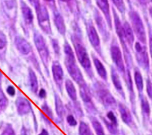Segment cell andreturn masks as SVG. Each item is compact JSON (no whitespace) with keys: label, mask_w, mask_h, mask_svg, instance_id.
Listing matches in <instances>:
<instances>
[{"label":"cell","mask_w":152,"mask_h":135,"mask_svg":"<svg viewBox=\"0 0 152 135\" xmlns=\"http://www.w3.org/2000/svg\"><path fill=\"white\" fill-rule=\"evenodd\" d=\"M90 121L97 135H105L103 128L101 123L96 118L91 117Z\"/></svg>","instance_id":"cell-25"},{"label":"cell","mask_w":152,"mask_h":135,"mask_svg":"<svg viewBox=\"0 0 152 135\" xmlns=\"http://www.w3.org/2000/svg\"><path fill=\"white\" fill-rule=\"evenodd\" d=\"M52 46H53V48L54 49L55 52L56 54H59L60 49H59V46L58 43V41L56 40H52Z\"/></svg>","instance_id":"cell-37"},{"label":"cell","mask_w":152,"mask_h":135,"mask_svg":"<svg viewBox=\"0 0 152 135\" xmlns=\"http://www.w3.org/2000/svg\"><path fill=\"white\" fill-rule=\"evenodd\" d=\"M96 89L99 99L105 107L112 109L116 107V101L107 89L101 85H97Z\"/></svg>","instance_id":"cell-2"},{"label":"cell","mask_w":152,"mask_h":135,"mask_svg":"<svg viewBox=\"0 0 152 135\" xmlns=\"http://www.w3.org/2000/svg\"><path fill=\"white\" fill-rule=\"evenodd\" d=\"M37 17V20L41 28L47 33L50 31V24L48 12L46 7L43 5H40L36 9Z\"/></svg>","instance_id":"cell-6"},{"label":"cell","mask_w":152,"mask_h":135,"mask_svg":"<svg viewBox=\"0 0 152 135\" xmlns=\"http://www.w3.org/2000/svg\"><path fill=\"white\" fill-rule=\"evenodd\" d=\"M45 1H51L52 0H45Z\"/></svg>","instance_id":"cell-46"},{"label":"cell","mask_w":152,"mask_h":135,"mask_svg":"<svg viewBox=\"0 0 152 135\" xmlns=\"http://www.w3.org/2000/svg\"><path fill=\"white\" fill-rule=\"evenodd\" d=\"M113 2L116 6V7L121 11H124V4L123 0H112Z\"/></svg>","instance_id":"cell-33"},{"label":"cell","mask_w":152,"mask_h":135,"mask_svg":"<svg viewBox=\"0 0 152 135\" xmlns=\"http://www.w3.org/2000/svg\"><path fill=\"white\" fill-rule=\"evenodd\" d=\"M94 64L99 75L103 79H106L107 73L103 65L97 58L94 59Z\"/></svg>","instance_id":"cell-20"},{"label":"cell","mask_w":152,"mask_h":135,"mask_svg":"<svg viewBox=\"0 0 152 135\" xmlns=\"http://www.w3.org/2000/svg\"><path fill=\"white\" fill-rule=\"evenodd\" d=\"M1 78H2V73H1V71H0V81H1Z\"/></svg>","instance_id":"cell-44"},{"label":"cell","mask_w":152,"mask_h":135,"mask_svg":"<svg viewBox=\"0 0 152 135\" xmlns=\"http://www.w3.org/2000/svg\"><path fill=\"white\" fill-rule=\"evenodd\" d=\"M39 135H49V134H48V132L45 129H43L41 133Z\"/></svg>","instance_id":"cell-41"},{"label":"cell","mask_w":152,"mask_h":135,"mask_svg":"<svg viewBox=\"0 0 152 135\" xmlns=\"http://www.w3.org/2000/svg\"><path fill=\"white\" fill-rule=\"evenodd\" d=\"M66 121L71 126H75L77 124V122L72 115H68L66 117Z\"/></svg>","instance_id":"cell-34"},{"label":"cell","mask_w":152,"mask_h":135,"mask_svg":"<svg viewBox=\"0 0 152 135\" xmlns=\"http://www.w3.org/2000/svg\"><path fill=\"white\" fill-rule=\"evenodd\" d=\"M146 91L148 96L152 99V82L149 79L147 81Z\"/></svg>","instance_id":"cell-31"},{"label":"cell","mask_w":152,"mask_h":135,"mask_svg":"<svg viewBox=\"0 0 152 135\" xmlns=\"http://www.w3.org/2000/svg\"><path fill=\"white\" fill-rule=\"evenodd\" d=\"M52 72L55 81L58 85H61L63 80L64 72L62 68L58 62L55 61L53 63L52 66Z\"/></svg>","instance_id":"cell-11"},{"label":"cell","mask_w":152,"mask_h":135,"mask_svg":"<svg viewBox=\"0 0 152 135\" xmlns=\"http://www.w3.org/2000/svg\"><path fill=\"white\" fill-rule=\"evenodd\" d=\"M21 12L25 22L31 24L33 20V15L31 9L24 2H21Z\"/></svg>","instance_id":"cell-15"},{"label":"cell","mask_w":152,"mask_h":135,"mask_svg":"<svg viewBox=\"0 0 152 135\" xmlns=\"http://www.w3.org/2000/svg\"><path fill=\"white\" fill-rule=\"evenodd\" d=\"M64 52L65 54V66L69 74L77 83H83L82 73L75 62L73 51L68 43H65L64 45Z\"/></svg>","instance_id":"cell-1"},{"label":"cell","mask_w":152,"mask_h":135,"mask_svg":"<svg viewBox=\"0 0 152 135\" xmlns=\"http://www.w3.org/2000/svg\"><path fill=\"white\" fill-rule=\"evenodd\" d=\"M140 101H141V108L142 114L143 115L144 118H148L150 114V107L148 103V100L145 97L142 95L140 96Z\"/></svg>","instance_id":"cell-19"},{"label":"cell","mask_w":152,"mask_h":135,"mask_svg":"<svg viewBox=\"0 0 152 135\" xmlns=\"http://www.w3.org/2000/svg\"><path fill=\"white\" fill-rule=\"evenodd\" d=\"M79 135H91V131L88 125L84 122H80L78 128Z\"/></svg>","instance_id":"cell-27"},{"label":"cell","mask_w":152,"mask_h":135,"mask_svg":"<svg viewBox=\"0 0 152 135\" xmlns=\"http://www.w3.org/2000/svg\"><path fill=\"white\" fill-rule=\"evenodd\" d=\"M134 79H135L137 88L139 93L141 94L143 90V87H144L143 80H142V77L141 76V73L138 70H136L134 72Z\"/></svg>","instance_id":"cell-24"},{"label":"cell","mask_w":152,"mask_h":135,"mask_svg":"<svg viewBox=\"0 0 152 135\" xmlns=\"http://www.w3.org/2000/svg\"><path fill=\"white\" fill-rule=\"evenodd\" d=\"M111 78L115 88L121 94V95H122V97H124V93L123 91V88L121 82L120 81V78L117 72L113 68H112L111 70Z\"/></svg>","instance_id":"cell-16"},{"label":"cell","mask_w":152,"mask_h":135,"mask_svg":"<svg viewBox=\"0 0 152 135\" xmlns=\"http://www.w3.org/2000/svg\"><path fill=\"white\" fill-rule=\"evenodd\" d=\"M124 29V37L125 39L129 43V44H132L134 42V35L132 31L129 26V25L128 24V22H125L123 27Z\"/></svg>","instance_id":"cell-21"},{"label":"cell","mask_w":152,"mask_h":135,"mask_svg":"<svg viewBox=\"0 0 152 135\" xmlns=\"http://www.w3.org/2000/svg\"><path fill=\"white\" fill-rule=\"evenodd\" d=\"M55 108L57 115L59 117L62 118L64 114V107L63 103L59 97L55 94Z\"/></svg>","instance_id":"cell-23"},{"label":"cell","mask_w":152,"mask_h":135,"mask_svg":"<svg viewBox=\"0 0 152 135\" xmlns=\"http://www.w3.org/2000/svg\"><path fill=\"white\" fill-rule=\"evenodd\" d=\"M136 51V56L137 61L140 65L145 69H148L149 66V60L148 54L145 47L142 46L140 43L137 42L135 45Z\"/></svg>","instance_id":"cell-7"},{"label":"cell","mask_w":152,"mask_h":135,"mask_svg":"<svg viewBox=\"0 0 152 135\" xmlns=\"http://www.w3.org/2000/svg\"><path fill=\"white\" fill-rule=\"evenodd\" d=\"M29 81L30 88L32 92L36 93L38 89V82L35 73L31 69H29Z\"/></svg>","instance_id":"cell-22"},{"label":"cell","mask_w":152,"mask_h":135,"mask_svg":"<svg viewBox=\"0 0 152 135\" xmlns=\"http://www.w3.org/2000/svg\"><path fill=\"white\" fill-rule=\"evenodd\" d=\"M106 116H107V118L110 120V121L112 124H113L117 126V124H118L117 118H116L115 115L114 114V113H113L112 111H109V112H107Z\"/></svg>","instance_id":"cell-30"},{"label":"cell","mask_w":152,"mask_h":135,"mask_svg":"<svg viewBox=\"0 0 152 135\" xmlns=\"http://www.w3.org/2000/svg\"><path fill=\"white\" fill-rule=\"evenodd\" d=\"M104 120V123L108 130V131L113 134H116L117 133V126L112 124L111 122H109L108 121H107L105 119H103Z\"/></svg>","instance_id":"cell-28"},{"label":"cell","mask_w":152,"mask_h":135,"mask_svg":"<svg viewBox=\"0 0 152 135\" xmlns=\"http://www.w3.org/2000/svg\"><path fill=\"white\" fill-rule=\"evenodd\" d=\"M140 1H144L145 0H140Z\"/></svg>","instance_id":"cell-47"},{"label":"cell","mask_w":152,"mask_h":135,"mask_svg":"<svg viewBox=\"0 0 152 135\" xmlns=\"http://www.w3.org/2000/svg\"><path fill=\"white\" fill-rule=\"evenodd\" d=\"M15 44L18 50L23 54H27L31 51V47L29 43L21 37H17L15 39Z\"/></svg>","instance_id":"cell-10"},{"label":"cell","mask_w":152,"mask_h":135,"mask_svg":"<svg viewBox=\"0 0 152 135\" xmlns=\"http://www.w3.org/2000/svg\"><path fill=\"white\" fill-rule=\"evenodd\" d=\"M88 36L92 46L95 48L99 47L100 45V40L96 30L93 25H90L88 27Z\"/></svg>","instance_id":"cell-14"},{"label":"cell","mask_w":152,"mask_h":135,"mask_svg":"<svg viewBox=\"0 0 152 135\" xmlns=\"http://www.w3.org/2000/svg\"><path fill=\"white\" fill-rule=\"evenodd\" d=\"M130 17L136 36L141 41L144 43L145 41V33L140 16L137 12L133 11L130 13Z\"/></svg>","instance_id":"cell-3"},{"label":"cell","mask_w":152,"mask_h":135,"mask_svg":"<svg viewBox=\"0 0 152 135\" xmlns=\"http://www.w3.org/2000/svg\"><path fill=\"white\" fill-rule=\"evenodd\" d=\"M33 38L36 47L40 54V57L45 65H46L48 62L49 52L46 46L45 41L43 36L39 32L34 33Z\"/></svg>","instance_id":"cell-4"},{"label":"cell","mask_w":152,"mask_h":135,"mask_svg":"<svg viewBox=\"0 0 152 135\" xmlns=\"http://www.w3.org/2000/svg\"><path fill=\"white\" fill-rule=\"evenodd\" d=\"M39 95L40 98H45L46 95V92L44 89H41L39 92Z\"/></svg>","instance_id":"cell-40"},{"label":"cell","mask_w":152,"mask_h":135,"mask_svg":"<svg viewBox=\"0 0 152 135\" xmlns=\"http://www.w3.org/2000/svg\"><path fill=\"white\" fill-rule=\"evenodd\" d=\"M16 106L17 111L20 115L27 114L31 108L29 101L24 97H20L17 99Z\"/></svg>","instance_id":"cell-12"},{"label":"cell","mask_w":152,"mask_h":135,"mask_svg":"<svg viewBox=\"0 0 152 135\" xmlns=\"http://www.w3.org/2000/svg\"><path fill=\"white\" fill-rule=\"evenodd\" d=\"M30 3L35 8V9L37 8L40 5V3H39V0H28Z\"/></svg>","instance_id":"cell-39"},{"label":"cell","mask_w":152,"mask_h":135,"mask_svg":"<svg viewBox=\"0 0 152 135\" xmlns=\"http://www.w3.org/2000/svg\"><path fill=\"white\" fill-rule=\"evenodd\" d=\"M110 54L112 59L116 65L118 69L119 72L124 73L125 67L124 61L122 59V53L119 47L116 45H113L110 48Z\"/></svg>","instance_id":"cell-8"},{"label":"cell","mask_w":152,"mask_h":135,"mask_svg":"<svg viewBox=\"0 0 152 135\" xmlns=\"http://www.w3.org/2000/svg\"><path fill=\"white\" fill-rule=\"evenodd\" d=\"M150 15H151V16L152 17V7L150 9Z\"/></svg>","instance_id":"cell-43"},{"label":"cell","mask_w":152,"mask_h":135,"mask_svg":"<svg viewBox=\"0 0 152 135\" xmlns=\"http://www.w3.org/2000/svg\"><path fill=\"white\" fill-rule=\"evenodd\" d=\"M80 95L86 107H88V110L93 111L95 108L92 102L91 94L87 86L84 82L80 84Z\"/></svg>","instance_id":"cell-9"},{"label":"cell","mask_w":152,"mask_h":135,"mask_svg":"<svg viewBox=\"0 0 152 135\" xmlns=\"http://www.w3.org/2000/svg\"><path fill=\"white\" fill-rule=\"evenodd\" d=\"M54 22L55 24L61 34H64L65 32V26L62 17L60 14L56 12L54 13Z\"/></svg>","instance_id":"cell-17"},{"label":"cell","mask_w":152,"mask_h":135,"mask_svg":"<svg viewBox=\"0 0 152 135\" xmlns=\"http://www.w3.org/2000/svg\"><path fill=\"white\" fill-rule=\"evenodd\" d=\"M150 49L151 56L152 58V37L150 38Z\"/></svg>","instance_id":"cell-42"},{"label":"cell","mask_w":152,"mask_h":135,"mask_svg":"<svg viewBox=\"0 0 152 135\" xmlns=\"http://www.w3.org/2000/svg\"><path fill=\"white\" fill-rule=\"evenodd\" d=\"M151 1H152V0H151Z\"/></svg>","instance_id":"cell-48"},{"label":"cell","mask_w":152,"mask_h":135,"mask_svg":"<svg viewBox=\"0 0 152 135\" xmlns=\"http://www.w3.org/2000/svg\"><path fill=\"white\" fill-rule=\"evenodd\" d=\"M1 135H15V133L11 126H8L4 130Z\"/></svg>","instance_id":"cell-35"},{"label":"cell","mask_w":152,"mask_h":135,"mask_svg":"<svg viewBox=\"0 0 152 135\" xmlns=\"http://www.w3.org/2000/svg\"><path fill=\"white\" fill-rule=\"evenodd\" d=\"M74 46L76 55L80 64L86 70H90L91 68V62L86 49L80 43H75Z\"/></svg>","instance_id":"cell-5"},{"label":"cell","mask_w":152,"mask_h":135,"mask_svg":"<svg viewBox=\"0 0 152 135\" xmlns=\"http://www.w3.org/2000/svg\"><path fill=\"white\" fill-rule=\"evenodd\" d=\"M7 92L11 96H14L15 93V89L12 86H8L7 89Z\"/></svg>","instance_id":"cell-38"},{"label":"cell","mask_w":152,"mask_h":135,"mask_svg":"<svg viewBox=\"0 0 152 135\" xmlns=\"http://www.w3.org/2000/svg\"><path fill=\"white\" fill-rule=\"evenodd\" d=\"M42 110L45 111V112L51 118H53V115H52V112L50 110V109L49 108V107L48 106V105L45 104L44 105L42 106Z\"/></svg>","instance_id":"cell-36"},{"label":"cell","mask_w":152,"mask_h":135,"mask_svg":"<svg viewBox=\"0 0 152 135\" xmlns=\"http://www.w3.org/2000/svg\"><path fill=\"white\" fill-rule=\"evenodd\" d=\"M7 44V38L5 35L0 31V49L4 48Z\"/></svg>","instance_id":"cell-32"},{"label":"cell","mask_w":152,"mask_h":135,"mask_svg":"<svg viewBox=\"0 0 152 135\" xmlns=\"http://www.w3.org/2000/svg\"><path fill=\"white\" fill-rule=\"evenodd\" d=\"M8 104V99L4 95L2 90L0 88V108L4 109L6 108Z\"/></svg>","instance_id":"cell-29"},{"label":"cell","mask_w":152,"mask_h":135,"mask_svg":"<svg viewBox=\"0 0 152 135\" xmlns=\"http://www.w3.org/2000/svg\"><path fill=\"white\" fill-rule=\"evenodd\" d=\"M65 88L66 91L67 92V94L71 99L73 101H75L77 98V91L75 89V88L72 82L69 79L66 80L65 81Z\"/></svg>","instance_id":"cell-18"},{"label":"cell","mask_w":152,"mask_h":135,"mask_svg":"<svg viewBox=\"0 0 152 135\" xmlns=\"http://www.w3.org/2000/svg\"><path fill=\"white\" fill-rule=\"evenodd\" d=\"M62 1H69V0H61Z\"/></svg>","instance_id":"cell-45"},{"label":"cell","mask_w":152,"mask_h":135,"mask_svg":"<svg viewBox=\"0 0 152 135\" xmlns=\"http://www.w3.org/2000/svg\"><path fill=\"white\" fill-rule=\"evenodd\" d=\"M119 111L121 117L123 122L128 125H131L133 123V118L129 110L122 103H119L118 105Z\"/></svg>","instance_id":"cell-13"},{"label":"cell","mask_w":152,"mask_h":135,"mask_svg":"<svg viewBox=\"0 0 152 135\" xmlns=\"http://www.w3.org/2000/svg\"><path fill=\"white\" fill-rule=\"evenodd\" d=\"M96 3L99 7L102 10L106 15L109 17V7L107 0H96Z\"/></svg>","instance_id":"cell-26"}]
</instances>
